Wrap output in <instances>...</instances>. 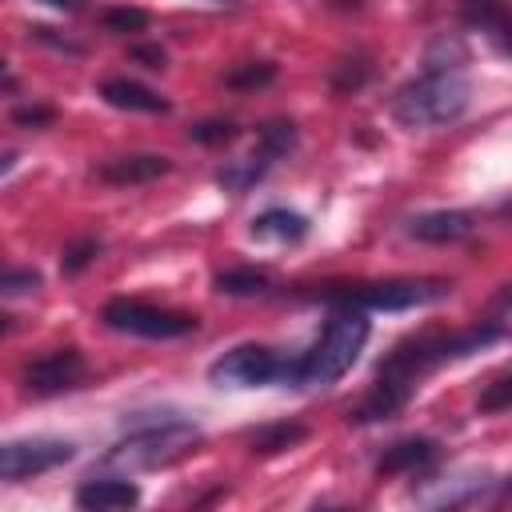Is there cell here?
I'll return each instance as SVG.
<instances>
[{
  "label": "cell",
  "instance_id": "obj_1",
  "mask_svg": "<svg viewBox=\"0 0 512 512\" xmlns=\"http://www.w3.org/2000/svg\"><path fill=\"white\" fill-rule=\"evenodd\" d=\"M468 108V80H464V64L456 60H440V56H428V68L408 80L396 100H392V112L400 124L408 128H436V124H452L460 112Z\"/></svg>",
  "mask_w": 512,
  "mask_h": 512
},
{
  "label": "cell",
  "instance_id": "obj_2",
  "mask_svg": "<svg viewBox=\"0 0 512 512\" xmlns=\"http://www.w3.org/2000/svg\"><path fill=\"white\" fill-rule=\"evenodd\" d=\"M364 344H368V320L360 316V308H344L324 324L316 344L296 364H288L284 380L300 388H328L356 364Z\"/></svg>",
  "mask_w": 512,
  "mask_h": 512
},
{
  "label": "cell",
  "instance_id": "obj_3",
  "mask_svg": "<svg viewBox=\"0 0 512 512\" xmlns=\"http://www.w3.org/2000/svg\"><path fill=\"white\" fill-rule=\"evenodd\" d=\"M196 424L180 420V416H160V420H148V424H136L124 440H116L108 448V464H160V460H172L180 456L184 448L196 444Z\"/></svg>",
  "mask_w": 512,
  "mask_h": 512
},
{
  "label": "cell",
  "instance_id": "obj_4",
  "mask_svg": "<svg viewBox=\"0 0 512 512\" xmlns=\"http://www.w3.org/2000/svg\"><path fill=\"white\" fill-rule=\"evenodd\" d=\"M104 324L116 328V332H128V336H144V340H176V336H188L196 332V316L188 312H176V308H156V304H144V300H128V296H116L104 304Z\"/></svg>",
  "mask_w": 512,
  "mask_h": 512
},
{
  "label": "cell",
  "instance_id": "obj_5",
  "mask_svg": "<svg viewBox=\"0 0 512 512\" xmlns=\"http://www.w3.org/2000/svg\"><path fill=\"white\" fill-rule=\"evenodd\" d=\"M448 292L440 280H388V284H360L352 292H336L344 308H372V312H404L416 304H432Z\"/></svg>",
  "mask_w": 512,
  "mask_h": 512
},
{
  "label": "cell",
  "instance_id": "obj_6",
  "mask_svg": "<svg viewBox=\"0 0 512 512\" xmlns=\"http://www.w3.org/2000/svg\"><path fill=\"white\" fill-rule=\"evenodd\" d=\"M284 372H288V364H284L272 348L240 344V348L224 352V356L208 368V380H212V384H236V388H260V384L284 380Z\"/></svg>",
  "mask_w": 512,
  "mask_h": 512
},
{
  "label": "cell",
  "instance_id": "obj_7",
  "mask_svg": "<svg viewBox=\"0 0 512 512\" xmlns=\"http://www.w3.org/2000/svg\"><path fill=\"white\" fill-rule=\"evenodd\" d=\"M76 448L68 440H8L0 444V480H28L68 464Z\"/></svg>",
  "mask_w": 512,
  "mask_h": 512
},
{
  "label": "cell",
  "instance_id": "obj_8",
  "mask_svg": "<svg viewBox=\"0 0 512 512\" xmlns=\"http://www.w3.org/2000/svg\"><path fill=\"white\" fill-rule=\"evenodd\" d=\"M84 372H88V364L76 348H56V352H48V356H40L24 368V388L48 396V392H60V388H76L84 380Z\"/></svg>",
  "mask_w": 512,
  "mask_h": 512
},
{
  "label": "cell",
  "instance_id": "obj_9",
  "mask_svg": "<svg viewBox=\"0 0 512 512\" xmlns=\"http://www.w3.org/2000/svg\"><path fill=\"white\" fill-rule=\"evenodd\" d=\"M172 160L156 156V152H128V156H112L96 168V176L112 188H132V184H152L160 176H168Z\"/></svg>",
  "mask_w": 512,
  "mask_h": 512
},
{
  "label": "cell",
  "instance_id": "obj_10",
  "mask_svg": "<svg viewBox=\"0 0 512 512\" xmlns=\"http://www.w3.org/2000/svg\"><path fill=\"white\" fill-rule=\"evenodd\" d=\"M140 500V488L132 480H120V476H100V480H88L76 488V504L80 508H92V512H116V508H132Z\"/></svg>",
  "mask_w": 512,
  "mask_h": 512
},
{
  "label": "cell",
  "instance_id": "obj_11",
  "mask_svg": "<svg viewBox=\"0 0 512 512\" xmlns=\"http://www.w3.org/2000/svg\"><path fill=\"white\" fill-rule=\"evenodd\" d=\"M436 456H440V448H436V440H428V436H408V440H396L380 460H376V472L380 476H400V472H420V468H428V464H436Z\"/></svg>",
  "mask_w": 512,
  "mask_h": 512
},
{
  "label": "cell",
  "instance_id": "obj_12",
  "mask_svg": "<svg viewBox=\"0 0 512 512\" xmlns=\"http://www.w3.org/2000/svg\"><path fill=\"white\" fill-rule=\"evenodd\" d=\"M100 96H104V104L124 108V112H168V100H164L160 92H152L148 84L128 80V76L104 80V84H100Z\"/></svg>",
  "mask_w": 512,
  "mask_h": 512
},
{
  "label": "cell",
  "instance_id": "obj_13",
  "mask_svg": "<svg viewBox=\"0 0 512 512\" xmlns=\"http://www.w3.org/2000/svg\"><path fill=\"white\" fill-rule=\"evenodd\" d=\"M472 232V216L468 212H424V216H416L412 224H408V236H416V240H424V244H452V240H460V236H468Z\"/></svg>",
  "mask_w": 512,
  "mask_h": 512
},
{
  "label": "cell",
  "instance_id": "obj_14",
  "mask_svg": "<svg viewBox=\"0 0 512 512\" xmlns=\"http://www.w3.org/2000/svg\"><path fill=\"white\" fill-rule=\"evenodd\" d=\"M252 236L256 240H280V244H296L308 236V220L300 212H288V208H268L252 220Z\"/></svg>",
  "mask_w": 512,
  "mask_h": 512
},
{
  "label": "cell",
  "instance_id": "obj_15",
  "mask_svg": "<svg viewBox=\"0 0 512 512\" xmlns=\"http://www.w3.org/2000/svg\"><path fill=\"white\" fill-rule=\"evenodd\" d=\"M304 436H308L304 424H296V420H280V424H268V428L252 432L248 448H252V456H276V452H284V448H296Z\"/></svg>",
  "mask_w": 512,
  "mask_h": 512
},
{
  "label": "cell",
  "instance_id": "obj_16",
  "mask_svg": "<svg viewBox=\"0 0 512 512\" xmlns=\"http://www.w3.org/2000/svg\"><path fill=\"white\" fill-rule=\"evenodd\" d=\"M268 168H272V160H268V156H260V152H252V156H244V160L224 164V168L216 172V180H220V188H228L232 196H240V192H248V188H252Z\"/></svg>",
  "mask_w": 512,
  "mask_h": 512
},
{
  "label": "cell",
  "instance_id": "obj_17",
  "mask_svg": "<svg viewBox=\"0 0 512 512\" xmlns=\"http://www.w3.org/2000/svg\"><path fill=\"white\" fill-rule=\"evenodd\" d=\"M212 288L224 292V296H260L268 288V272L264 268H252V264L224 268V272L212 276Z\"/></svg>",
  "mask_w": 512,
  "mask_h": 512
},
{
  "label": "cell",
  "instance_id": "obj_18",
  "mask_svg": "<svg viewBox=\"0 0 512 512\" xmlns=\"http://www.w3.org/2000/svg\"><path fill=\"white\" fill-rule=\"evenodd\" d=\"M272 80H276V64L268 60H244L224 72V88L232 92H256V88H268Z\"/></svg>",
  "mask_w": 512,
  "mask_h": 512
},
{
  "label": "cell",
  "instance_id": "obj_19",
  "mask_svg": "<svg viewBox=\"0 0 512 512\" xmlns=\"http://www.w3.org/2000/svg\"><path fill=\"white\" fill-rule=\"evenodd\" d=\"M368 76H372L368 56H344V60L332 68L328 84H332V92H336V96H352V92H360V88L368 84Z\"/></svg>",
  "mask_w": 512,
  "mask_h": 512
},
{
  "label": "cell",
  "instance_id": "obj_20",
  "mask_svg": "<svg viewBox=\"0 0 512 512\" xmlns=\"http://www.w3.org/2000/svg\"><path fill=\"white\" fill-rule=\"evenodd\" d=\"M296 148V124L292 120H268L264 128H260V156H268L272 164L280 160V156H288Z\"/></svg>",
  "mask_w": 512,
  "mask_h": 512
},
{
  "label": "cell",
  "instance_id": "obj_21",
  "mask_svg": "<svg viewBox=\"0 0 512 512\" xmlns=\"http://www.w3.org/2000/svg\"><path fill=\"white\" fill-rule=\"evenodd\" d=\"M468 24H480V28H492L496 32V44L504 48V32H508V16H504V0H468L464 8Z\"/></svg>",
  "mask_w": 512,
  "mask_h": 512
},
{
  "label": "cell",
  "instance_id": "obj_22",
  "mask_svg": "<svg viewBox=\"0 0 512 512\" xmlns=\"http://www.w3.org/2000/svg\"><path fill=\"white\" fill-rule=\"evenodd\" d=\"M100 24H104L108 32H116V36H132V32H144V28H148V12L120 4V8H104Z\"/></svg>",
  "mask_w": 512,
  "mask_h": 512
},
{
  "label": "cell",
  "instance_id": "obj_23",
  "mask_svg": "<svg viewBox=\"0 0 512 512\" xmlns=\"http://www.w3.org/2000/svg\"><path fill=\"white\" fill-rule=\"evenodd\" d=\"M188 136L204 148H216V144H232L240 136V128H236V120H204V124L188 128Z\"/></svg>",
  "mask_w": 512,
  "mask_h": 512
},
{
  "label": "cell",
  "instance_id": "obj_24",
  "mask_svg": "<svg viewBox=\"0 0 512 512\" xmlns=\"http://www.w3.org/2000/svg\"><path fill=\"white\" fill-rule=\"evenodd\" d=\"M36 288H40V272L0 264V296H28V292H36Z\"/></svg>",
  "mask_w": 512,
  "mask_h": 512
},
{
  "label": "cell",
  "instance_id": "obj_25",
  "mask_svg": "<svg viewBox=\"0 0 512 512\" xmlns=\"http://www.w3.org/2000/svg\"><path fill=\"white\" fill-rule=\"evenodd\" d=\"M96 256H100V240L84 236V240H76V244H68V248H64L60 268H64V276H76V272H84V268H88Z\"/></svg>",
  "mask_w": 512,
  "mask_h": 512
},
{
  "label": "cell",
  "instance_id": "obj_26",
  "mask_svg": "<svg viewBox=\"0 0 512 512\" xmlns=\"http://www.w3.org/2000/svg\"><path fill=\"white\" fill-rule=\"evenodd\" d=\"M508 404H512V376L500 372V376L480 392V412H484V416H496V412H504Z\"/></svg>",
  "mask_w": 512,
  "mask_h": 512
},
{
  "label": "cell",
  "instance_id": "obj_27",
  "mask_svg": "<svg viewBox=\"0 0 512 512\" xmlns=\"http://www.w3.org/2000/svg\"><path fill=\"white\" fill-rule=\"evenodd\" d=\"M56 120V108L48 104H24V108H12V124L20 128H48Z\"/></svg>",
  "mask_w": 512,
  "mask_h": 512
},
{
  "label": "cell",
  "instance_id": "obj_28",
  "mask_svg": "<svg viewBox=\"0 0 512 512\" xmlns=\"http://www.w3.org/2000/svg\"><path fill=\"white\" fill-rule=\"evenodd\" d=\"M132 56H136L144 68H164V64H168L164 48H156V44H136V48H132Z\"/></svg>",
  "mask_w": 512,
  "mask_h": 512
},
{
  "label": "cell",
  "instance_id": "obj_29",
  "mask_svg": "<svg viewBox=\"0 0 512 512\" xmlns=\"http://www.w3.org/2000/svg\"><path fill=\"white\" fill-rule=\"evenodd\" d=\"M8 328H12V316H8V312H0V336H8Z\"/></svg>",
  "mask_w": 512,
  "mask_h": 512
},
{
  "label": "cell",
  "instance_id": "obj_30",
  "mask_svg": "<svg viewBox=\"0 0 512 512\" xmlns=\"http://www.w3.org/2000/svg\"><path fill=\"white\" fill-rule=\"evenodd\" d=\"M44 4H52V8H76V0H44Z\"/></svg>",
  "mask_w": 512,
  "mask_h": 512
},
{
  "label": "cell",
  "instance_id": "obj_31",
  "mask_svg": "<svg viewBox=\"0 0 512 512\" xmlns=\"http://www.w3.org/2000/svg\"><path fill=\"white\" fill-rule=\"evenodd\" d=\"M0 72H4V60H0Z\"/></svg>",
  "mask_w": 512,
  "mask_h": 512
}]
</instances>
